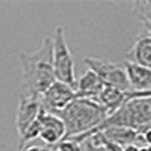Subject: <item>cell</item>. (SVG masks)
<instances>
[{
  "label": "cell",
  "mask_w": 151,
  "mask_h": 151,
  "mask_svg": "<svg viewBox=\"0 0 151 151\" xmlns=\"http://www.w3.org/2000/svg\"><path fill=\"white\" fill-rule=\"evenodd\" d=\"M140 151H151V145H145V147H141Z\"/></svg>",
  "instance_id": "obj_18"
},
{
  "label": "cell",
  "mask_w": 151,
  "mask_h": 151,
  "mask_svg": "<svg viewBox=\"0 0 151 151\" xmlns=\"http://www.w3.org/2000/svg\"><path fill=\"white\" fill-rule=\"evenodd\" d=\"M105 86L106 85L101 81V78L92 69L88 68L76 83L75 90L77 98L98 100Z\"/></svg>",
  "instance_id": "obj_9"
},
{
  "label": "cell",
  "mask_w": 151,
  "mask_h": 151,
  "mask_svg": "<svg viewBox=\"0 0 151 151\" xmlns=\"http://www.w3.org/2000/svg\"><path fill=\"white\" fill-rule=\"evenodd\" d=\"M21 151H47V148H41V147H38V145H26L23 150Z\"/></svg>",
  "instance_id": "obj_16"
},
{
  "label": "cell",
  "mask_w": 151,
  "mask_h": 151,
  "mask_svg": "<svg viewBox=\"0 0 151 151\" xmlns=\"http://www.w3.org/2000/svg\"><path fill=\"white\" fill-rule=\"evenodd\" d=\"M139 18L144 23L147 27V34L151 37V13L150 12H143V10H137Z\"/></svg>",
  "instance_id": "obj_15"
},
{
  "label": "cell",
  "mask_w": 151,
  "mask_h": 151,
  "mask_svg": "<svg viewBox=\"0 0 151 151\" xmlns=\"http://www.w3.org/2000/svg\"><path fill=\"white\" fill-rule=\"evenodd\" d=\"M40 118L41 132L39 137L48 147H55L66 137V125L58 115L47 111L45 108H42Z\"/></svg>",
  "instance_id": "obj_8"
},
{
  "label": "cell",
  "mask_w": 151,
  "mask_h": 151,
  "mask_svg": "<svg viewBox=\"0 0 151 151\" xmlns=\"http://www.w3.org/2000/svg\"><path fill=\"white\" fill-rule=\"evenodd\" d=\"M124 151H140V148L137 145H127L124 148Z\"/></svg>",
  "instance_id": "obj_17"
},
{
  "label": "cell",
  "mask_w": 151,
  "mask_h": 151,
  "mask_svg": "<svg viewBox=\"0 0 151 151\" xmlns=\"http://www.w3.org/2000/svg\"><path fill=\"white\" fill-rule=\"evenodd\" d=\"M151 122V97L129 98L116 113L108 116L97 131L119 126L137 129Z\"/></svg>",
  "instance_id": "obj_3"
},
{
  "label": "cell",
  "mask_w": 151,
  "mask_h": 151,
  "mask_svg": "<svg viewBox=\"0 0 151 151\" xmlns=\"http://www.w3.org/2000/svg\"><path fill=\"white\" fill-rule=\"evenodd\" d=\"M41 104L47 111L59 114L77 99L75 88L59 81L55 83L41 96Z\"/></svg>",
  "instance_id": "obj_7"
},
{
  "label": "cell",
  "mask_w": 151,
  "mask_h": 151,
  "mask_svg": "<svg viewBox=\"0 0 151 151\" xmlns=\"http://www.w3.org/2000/svg\"><path fill=\"white\" fill-rule=\"evenodd\" d=\"M53 45V68L57 81L76 88L75 66L73 55L68 47L65 29L57 26L52 38Z\"/></svg>",
  "instance_id": "obj_4"
},
{
  "label": "cell",
  "mask_w": 151,
  "mask_h": 151,
  "mask_svg": "<svg viewBox=\"0 0 151 151\" xmlns=\"http://www.w3.org/2000/svg\"><path fill=\"white\" fill-rule=\"evenodd\" d=\"M42 108L43 107L40 97L26 93L19 98L15 116V126L18 140L25 135L32 124L38 119Z\"/></svg>",
  "instance_id": "obj_6"
},
{
  "label": "cell",
  "mask_w": 151,
  "mask_h": 151,
  "mask_svg": "<svg viewBox=\"0 0 151 151\" xmlns=\"http://www.w3.org/2000/svg\"><path fill=\"white\" fill-rule=\"evenodd\" d=\"M127 100L129 92H125L115 86L106 85L97 101L106 109L108 115L110 116L114 113H116L119 108H122Z\"/></svg>",
  "instance_id": "obj_12"
},
{
  "label": "cell",
  "mask_w": 151,
  "mask_h": 151,
  "mask_svg": "<svg viewBox=\"0 0 151 151\" xmlns=\"http://www.w3.org/2000/svg\"><path fill=\"white\" fill-rule=\"evenodd\" d=\"M102 132L109 141L118 144L123 148H125L127 145H137L139 148L145 147L143 140H142V136L134 129L113 126V127L102 129Z\"/></svg>",
  "instance_id": "obj_11"
},
{
  "label": "cell",
  "mask_w": 151,
  "mask_h": 151,
  "mask_svg": "<svg viewBox=\"0 0 151 151\" xmlns=\"http://www.w3.org/2000/svg\"><path fill=\"white\" fill-rule=\"evenodd\" d=\"M84 64L101 78L105 85L115 86L125 92L132 91L124 65L91 56L84 58Z\"/></svg>",
  "instance_id": "obj_5"
},
{
  "label": "cell",
  "mask_w": 151,
  "mask_h": 151,
  "mask_svg": "<svg viewBox=\"0 0 151 151\" xmlns=\"http://www.w3.org/2000/svg\"><path fill=\"white\" fill-rule=\"evenodd\" d=\"M55 148L56 151H82V143L74 137H65Z\"/></svg>",
  "instance_id": "obj_14"
},
{
  "label": "cell",
  "mask_w": 151,
  "mask_h": 151,
  "mask_svg": "<svg viewBox=\"0 0 151 151\" xmlns=\"http://www.w3.org/2000/svg\"><path fill=\"white\" fill-rule=\"evenodd\" d=\"M22 67L23 81L29 94L40 97L52 85L57 78L53 68L52 38L45 37L38 49L32 52L17 53Z\"/></svg>",
  "instance_id": "obj_1"
},
{
  "label": "cell",
  "mask_w": 151,
  "mask_h": 151,
  "mask_svg": "<svg viewBox=\"0 0 151 151\" xmlns=\"http://www.w3.org/2000/svg\"><path fill=\"white\" fill-rule=\"evenodd\" d=\"M56 115L66 125V137H74L81 143L90 137L109 116L97 100L83 98L75 99L67 108Z\"/></svg>",
  "instance_id": "obj_2"
},
{
  "label": "cell",
  "mask_w": 151,
  "mask_h": 151,
  "mask_svg": "<svg viewBox=\"0 0 151 151\" xmlns=\"http://www.w3.org/2000/svg\"><path fill=\"white\" fill-rule=\"evenodd\" d=\"M131 61L151 69V37L148 34L139 35L129 51Z\"/></svg>",
  "instance_id": "obj_13"
},
{
  "label": "cell",
  "mask_w": 151,
  "mask_h": 151,
  "mask_svg": "<svg viewBox=\"0 0 151 151\" xmlns=\"http://www.w3.org/2000/svg\"><path fill=\"white\" fill-rule=\"evenodd\" d=\"M127 72L129 84L132 91L147 92L151 91V69L139 65L134 61L127 60L124 63Z\"/></svg>",
  "instance_id": "obj_10"
}]
</instances>
